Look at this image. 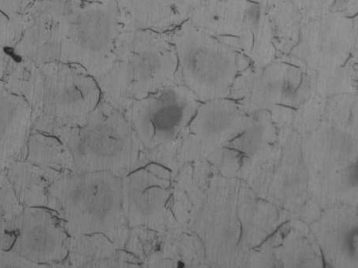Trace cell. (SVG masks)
I'll return each instance as SVG.
<instances>
[{"instance_id": "6da1fadb", "label": "cell", "mask_w": 358, "mask_h": 268, "mask_svg": "<svg viewBox=\"0 0 358 268\" xmlns=\"http://www.w3.org/2000/svg\"><path fill=\"white\" fill-rule=\"evenodd\" d=\"M95 79L103 100L123 113L155 92L181 84L170 33L124 29L110 62Z\"/></svg>"}, {"instance_id": "7a4b0ae2", "label": "cell", "mask_w": 358, "mask_h": 268, "mask_svg": "<svg viewBox=\"0 0 358 268\" xmlns=\"http://www.w3.org/2000/svg\"><path fill=\"white\" fill-rule=\"evenodd\" d=\"M46 208L57 214L69 237L102 233L120 248L128 241L122 178L112 173H60L49 186Z\"/></svg>"}, {"instance_id": "3957f363", "label": "cell", "mask_w": 358, "mask_h": 268, "mask_svg": "<svg viewBox=\"0 0 358 268\" xmlns=\"http://www.w3.org/2000/svg\"><path fill=\"white\" fill-rule=\"evenodd\" d=\"M78 173L105 171L120 178L149 163L123 112L101 100L76 126L57 133Z\"/></svg>"}, {"instance_id": "277c9868", "label": "cell", "mask_w": 358, "mask_h": 268, "mask_svg": "<svg viewBox=\"0 0 358 268\" xmlns=\"http://www.w3.org/2000/svg\"><path fill=\"white\" fill-rule=\"evenodd\" d=\"M181 84L201 102L227 95L248 67L245 58L229 45L188 20L170 33Z\"/></svg>"}, {"instance_id": "5b68a950", "label": "cell", "mask_w": 358, "mask_h": 268, "mask_svg": "<svg viewBox=\"0 0 358 268\" xmlns=\"http://www.w3.org/2000/svg\"><path fill=\"white\" fill-rule=\"evenodd\" d=\"M199 106L192 91L177 84L131 104L124 113L148 162L159 163L175 173L179 139Z\"/></svg>"}, {"instance_id": "8992f818", "label": "cell", "mask_w": 358, "mask_h": 268, "mask_svg": "<svg viewBox=\"0 0 358 268\" xmlns=\"http://www.w3.org/2000/svg\"><path fill=\"white\" fill-rule=\"evenodd\" d=\"M123 31L115 0H66L60 62L79 66L96 78L110 62Z\"/></svg>"}, {"instance_id": "52a82bcc", "label": "cell", "mask_w": 358, "mask_h": 268, "mask_svg": "<svg viewBox=\"0 0 358 268\" xmlns=\"http://www.w3.org/2000/svg\"><path fill=\"white\" fill-rule=\"evenodd\" d=\"M29 99L34 129L56 136L83 122L100 103L101 92L83 68L59 61L45 66L41 83Z\"/></svg>"}, {"instance_id": "ba28073f", "label": "cell", "mask_w": 358, "mask_h": 268, "mask_svg": "<svg viewBox=\"0 0 358 268\" xmlns=\"http://www.w3.org/2000/svg\"><path fill=\"white\" fill-rule=\"evenodd\" d=\"M173 177L170 169L149 162L122 178L124 211L130 229H179L171 211Z\"/></svg>"}, {"instance_id": "9c48e42d", "label": "cell", "mask_w": 358, "mask_h": 268, "mask_svg": "<svg viewBox=\"0 0 358 268\" xmlns=\"http://www.w3.org/2000/svg\"><path fill=\"white\" fill-rule=\"evenodd\" d=\"M69 235L57 214L46 207L24 208L9 250L38 267H64Z\"/></svg>"}, {"instance_id": "30bf717a", "label": "cell", "mask_w": 358, "mask_h": 268, "mask_svg": "<svg viewBox=\"0 0 358 268\" xmlns=\"http://www.w3.org/2000/svg\"><path fill=\"white\" fill-rule=\"evenodd\" d=\"M234 111L228 102L216 99L200 104L179 139L176 171L186 161L200 158L222 143L233 126Z\"/></svg>"}, {"instance_id": "8fae6325", "label": "cell", "mask_w": 358, "mask_h": 268, "mask_svg": "<svg viewBox=\"0 0 358 268\" xmlns=\"http://www.w3.org/2000/svg\"><path fill=\"white\" fill-rule=\"evenodd\" d=\"M196 0H115L124 30L169 34L189 20Z\"/></svg>"}, {"instance_id": "7c38bea8", "label": "cell", "mask_w": 358, "mask_h": 268, "mask_svg": "<svg viewBox=\"0 0 358 268\" xmlns=\"http://www.w3.org/2000/svg\"><path fill=\"white\" fill-rule=\"evenodd\" d=\"M187 247L182 229L159 232L137 227L131 229L124 249L143 267H184L190 265Z\"/></svg>"}, {"instance_id": "4fadbf2b", "label": "cell", "mask_w": 358, "mask_h": 268, "mask_svg": "<svg viewBox=\"0 0 358 268\" xmlns=\"http://www.w3.org/2000/svg\"><path fill=\"white\" fill-rule=\"evenodd\" d=\"M143 267L140 260L102 233L69 238L64 267Z\"/></svg>"}, {"instance_id": "5bb4252c", "label": "cell", "mask_w": 358, "mask_h": 268, "mask_svg": "<svg viewBox=\"0 0 358 268\" xmlns=\"http://www.w3.org/2000/svg\"><path fill=\"white\" fill-rule=\"evenodd\" d=\"M6 174L22 206H48V191L52 182L62 172L15 160L5 169Z\"/></svg>"}, {"instance_id": "9a60e30c", "label": "cell", "mask_w": 358, "mask_h": 268, "mask_svg": "<svg viewBox=\"0 0 358 268\" xmlns=\"http://www.w3.org/2000/svg\"><path fill=\"white\" fill-rule=\"evenodd\" d=\"M26 147L22 160L59 172H76L71 153L59 138L38 132Z\"/></svg>"}, {"instance_id": "2e32d148", "label": "cell", "mask_w": 358, "mask_h": 268, "mask_svg": "<svg viewBox=\"0 0 358 268\" xmlns=\"http://www.w3.org/2000/svg\"><path fill=\"white\" fill-rule=\"evenodd\" d=\"M24 207L17 197L4 170H0V248L9 250Z\"/></svg>"}, {"instance_id": "e0dca14e", "label": "cell", "mask_w": 358, "mask_h": 268, "mask_svg": "<svg viewBox=\"0 0 358 268\" xmlns=\"http://www.w3.org/2000/svg\"><path fill=\"white\" fill-rule=\"evenodd\" d=\"M0 267H38L11 250L0 248Z\"/></svg>"}, {"instance_id": "ac0fdd59", "label": "cell", "mask_w": 358, "mask_h": 268, "mask_svg": "<svg viewBox=\"0 0 358 268\" xmlns=\"http://www.w3.org/2000/svg\"><path fill=\"white\" fill-rule=\"evenodd\" d=\"M85 1H96V0H85Z\"/></svg>"}]
</instances>
